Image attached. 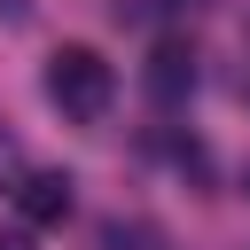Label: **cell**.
Wrapping results in <instances>:
<instances>
[{"label":"cell","mask_w":250,"mask_h":250,"mask_svg":"<svg viewBox=\"0 0 250 250\" xmlns=\"http://www.w3.org/2000/svg\"><path fill=\"white\" fill-rule=\"evenodd\" d=\"M242 188H250V180H242Z\"/></svg>","instance_id":"ba28073f"},{"label":"cell","mask_w":250,"mask_h":250,"mask_svg":"<svg viewBox=\"0 0 250 250\" xmlns=\"http://www.w3.org/2000/svg\"><path fill=\"white\" fill-rule=\"evenodd\" d=\"M195 47L188 39H156L148 47V70H141V86H148V102H164V109H180L188 94H195Z\"/></svg>","instance_id":"7a4b0ae2"},{"label":"cell","mask_w":250,"mask_h":250,"mask_svg":"<svg viewBox=\"0 0 250 250\" xmlns=\"http://www.w3.org/2000/svg\"><path fill=\"white\" fill-rule=\"evenodd\" d=\"M0 250H31V234H23V227H8V234H0Z\"/></svg>","instance_id":"52a82bcc"},{"label":"cell","mask_w":250,"mask_h":250,"mask_svg":"<svg viewBox=\"0 0 250 250\" xmlns=\"http://www.w3.org/2000/svg\"><path fill=\"white\" fill-rule=\"evenodd\" d=\"M8 180H16V133L0 125V188H8Z\"/></svg>","instance_id":"5b68a950"},{"label":"cell","mask_w":250,"mask_h":250,"mask_svg":"<svg viewBox=\"0 0 250 250\" xmlns=\"http://www.w3.org/2000/svg\"><path fill=\"white\" fill-rule=\"evenodd\" d=\"M164 16H195V8H211V0H156Z\"/></svg>","instance_id":"8992f818"},{"label":"cell","mask_w":250,"mask_h":250,"mask_svg":"<svg viewBox=\"0 0 250 250\" xmlns=\"http://www.w3.org/2000/svg\"><path fill=\"white\" fill-rule=\"evenodd\" d=\"M8 195H16V219H23V227H62L70 203H78V195H70V172H23Z\"/></svg>","instance_id":"3957f363"},{"label":"cell","mask_w":250,"mask_h":250,"mask_svg":"<svg viewBox=\"0 0 250 250\" xmlns=\"http://www.w3.org/2000/svg\"><path fill=\"white\" fill-rule=\"evenodd\" d=\"M47 102H55L70 125H102L109 102H117V70H109V55L86 47V39L55 47V55H47Z\"/></svg>","instance_id":"6da1fadb"},{"label":"cell","mask_w":250,"mask_h":250,"mask_svg":"<svg viewBox=\"0 0 250 250\" xmlns=\"http://www.w3.org/2000/svg\"><path fill=\"white\" fill-rule=\"evenodd\" d=\"M94 242H102V250H164V234H156L148 219H109Z\"/></svg>","instance_id":"277c9868"}]
</instances>
